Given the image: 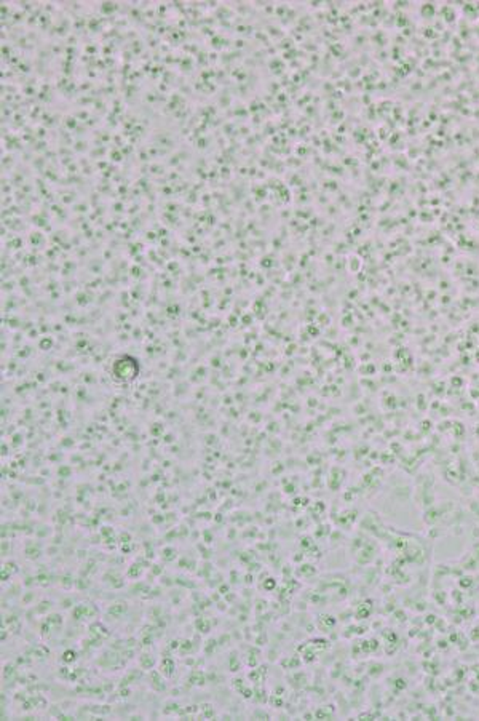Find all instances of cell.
<instances>
[{
    "instance_id": "cell-1",
    "label": "cell",
    "mask_w": 479,
    "mask_h": 721,
    "mask_svg": "<svg viewBox=\"0 0 479 721\" xmlns=\"http://www.w3.org/2000/svg\"><path fill=\"white\" fill-rule=\"evenodd\" d=\"M138 373L139 365L136 362V358L130 357V355H123V357L117 358L114 365H112V378L120 384L131 383L138 376Z\"/></svg>"
}]
</instances>
